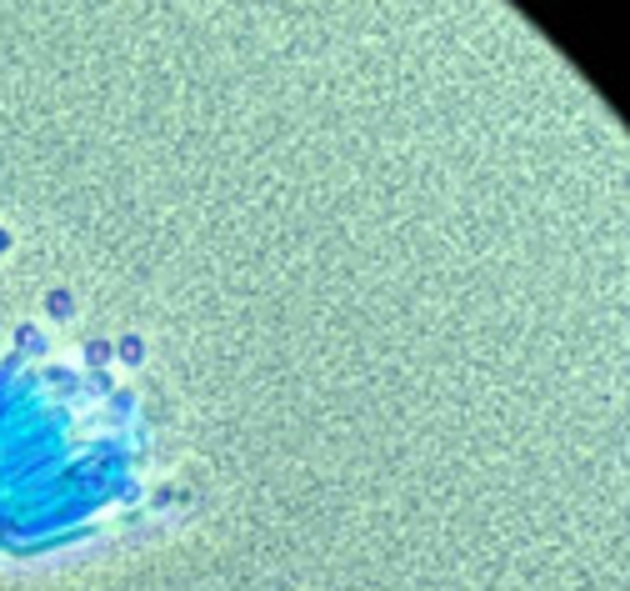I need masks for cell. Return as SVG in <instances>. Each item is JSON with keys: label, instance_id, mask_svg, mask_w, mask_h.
<instances>
[{"label": "cell", "instance_id": "cell-1", "mask_svg": "<svg viewBox=\"0 0 630 591\" xmlns=\"http://www.w3.org/2000/svg\"><path fill=\"white\" fill-rule=\"evenodd\" d=\"M0 251H6V231H0Z\"/></svg>", "mask_w": 630, "mask_h": 591}]
</instances>
